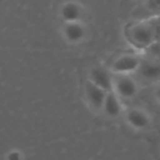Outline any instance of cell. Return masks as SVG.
<instances>
[{"mask_svg": "<svg viewBox=\"0 0 160 160\" xmlns=\"http://www.w3.org/2000/svg\"><path fill=\"white\" fill-rule=\"evenodd\" d=\"M144 8L153 15L160 14V0H144Z\"/></svg>", "mask_w": 160, "mask_h": 160, "instance_id": "obj_11", "label": "cell"}, {"mask_svg": "<svg viewBox=\"0 0 160 160\" xmlns=\"http://www.w3.org/2000/svg\"><path fill=\"white\" fill-rule=\"evenodd\" d=\"M65 38L70 43H81L82 42L87 36L86 26L81 22H66V25L63 29Z\"/></svg>", "mask_w": 160, "mask_h": 160, "instance_id": "obj_9", "label": "cell"}, {"mask_svg": "<svg viewBox=\"0 0 160 160\" xmlns=\"http://www.w3.org/2000/svg\"><path fill=\"white\" fill-rule=\"evenodd\" d=\"M87 79L107 91L112 89L113 74L109 69V68H105L103 66L93 67L89 71Z\"/></svg>", "mask_w": 160, "mask_h": 160, "instance_id": "obj_8", "label": "cell"}, {"mask_svg": "<svg viewBox=\"0 0 160 160\" xmlns=\"http://www.w3.org/2000/svg\"><path fill=\"white\" fill-rule=\"evenodd\" d=\"M124 112L123 100L112 90L108 91L100 113L109 119H117L123 115Z\"/></svg>", "mask_w": 160, "mask_h": 160, "instance_id": "obj_7", "label": "cell"}, {"mask_svg": "<svg viewBox=\"0 0 160 160\" xmlns=\"http://www.w3.org/2000/svg\"><path fill=\"white\" fill-rule=\"evenodd\" d=\"M136 73L146 82H160V60L153 57H142L141 65Z\"/></svg>", "mask_w": 160, "mask_h": 160, "instance_id": "obj_6", "label": "cell"}, {"mask_svg": "<svg viewBox=\"0 0 160 160\" xmlns=\"http://www.w3.org/2000/svg\"><path fill=\"white\" fill-rule=\"evenodd\" d=\"M107 90L95 84L88 79L84 83V97L88 106L97 113H100L104 99L107 95Z\"/></svg>", "mask_w": 160, "mask_h": 160, "instance_id": "obj_5", "label": "cell"}, {"mask_svg": "<svg viewBox=\"0 0 160 160\" xmlns=\"http://www.w3.org/2000/svg\"><path fill=\"white\" fill-rule=\"evenodd\" d=\"M123 117L127 126L137 132L148 130L153 123L149 112L141 107H130L125 110Z\"/></svg>", "mask_w": 160, "mask_h": 160, "instance_id": "obj_3", "label": "cell"}, {"mask_svg": "<svg viewBox=\"0 0 160 160\" xmlns=\"http://www.w3.org/2000/svg\"><path fill=\"white\" fill-rule=\"evenodd\" d=\"M125 32L128 42L139 50L148 49L158 40L157 26L150 20L131 22Z\"/></svg>", "mask_w": 160, "mask_h": 160, "instance_id": "obj_1", "label": "cell"}, {"mask_svg": "<svg viewBox=\"0 0 160 160\" xmlns=\"http://www.w3.org/2000/svg\"><path fill=\"white\" fill-rule=\"evenodd\" d=\"M60 14L65 22H77L81 21L83 14V8L79 2L68 1L63 4V6L61 7Z\"/></svg>", "mask_w": 160, "mask_h": 160, "instance_id": "obj_10", "label": "cell"}, {"mask_svg": "<svg viewBox=\"0 0 160 160\" xmlns=\"http://www.w3.org/2000/svg\"><path fill=\"white\" fill-rule=\"evenodd\" d=\"M152 94H153L154 99L160 105V82H156V85L153 88Z\"/></svg>", "mask_w": 160, "mask_h": 160, "instance_id": "obj_12", "label": "cell"}, {"mask_svg": "<svg viewBox=\"0 0 160 160\" xmlns=\"http://www.w3.org/2000/svg\"><path fill=\"white\" fill-rule=\"evenodd\" d=\"M141 55L133 52H123L116 55L109 65L112 74H133L136 73L141 62Z\"/></svg>", "mask_w": 160, "mask_h": 160, "instance_id": "obj_4", "label": "cell"}, {"mask_svg": "<svg viewBox=\"0 0 160 160\" xmlns=\"http://www.w3.org/2000/svg\"><path fill=\"white\" fill-rule=\"evenodd\" d=\"M112 90L123 101H128L139 95L140 84L132 74H113Z\"/></svg>", "mask_w": 160, "mask_h": 160, "instance_id": "obj_2", "label": "cell"}]
</instances>
